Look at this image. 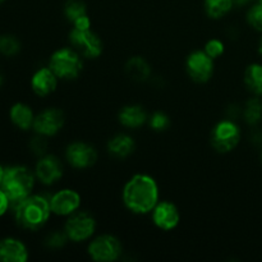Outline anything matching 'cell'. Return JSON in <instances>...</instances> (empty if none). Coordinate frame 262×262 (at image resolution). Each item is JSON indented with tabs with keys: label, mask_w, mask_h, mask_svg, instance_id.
Returning <instances> with one entry per match:
<instances>
[{
	"label": "cell",
	"mask_w": 262,
	"mask_h": 262,
	"mask_svg": "<svg viewBox=\"0 0 262 262\" xmlns=\"http://www.w3.org/2000/svg\"><path fill=\"white\" fill-rule=\"evenodd\" d=\"M3 84V77H2V74H0V86H2Z\"/></svg>",
	"instance_id": "d590c367"
},
{
	"label": "cell",
	"mask_w": 262,
	"mask_h": 262,
	"mask_svg": "<svg viewBox=\"0 0 262 262\" xmlns=\"http://www.w3.org/2000/svg\"><path fill=\"white\" fill-rule=\"evenodd\" d=\"M245 119L248 124L256 125L262 120V100L251 99L245 107Z\"/></svg>",
	"instance_id": "603a6c76"
},
{
	"label": "cell",
	"mask_w": 262,
	"mask_h": 262,
	"mask_svg": "<svg viewBox=\"0 0 262 262\" xmlns=\"http://www.w3.org/2000/svg\"><path fill=\"white\" fill-rule=\"evenodd\" d=\"M50 69L59 78H77L82 71V60L78 51L72 49H60L55 51L50 59Z\"/></svg>",
	"instance_id": "277c9868"
},
{
	"label": "cell",
	"mask_w": 262,
	"mask_h": 262,
	"mask_svg": "<svg viewBox=\"0 0 262 262\" xmlns=\"http://www.w3.org/2000/svg\"><path fill=\"white\" fill-rule=\"evenodd\" d=\"M46 141L42 137H36L31 141V148L37 155H42L46 150Z\"/></svg>",
	"instance_id": "f546056e"
},
{
	"label": "cell",
	"mask_w": 262,
	"mask_h": 262,
	"mask_svg": "<svg viewBox=\"0 0 262 262\" xmlns=\"http://www.w3.org/2000/svg\"><path fill=\"white\" fill-rule=\"evenodd\" d=\"M15 219L22 228L38 229L50 216V202L42 196H28L14 206Z\"/></svg>",
	"instance_id": "7a4b0ae2"
},
{
	"label": "cell",
	"mask_w": 262,
	"mask_h": 262,
	"mask_svg": "<svg viewBox=\"0 0 262 262\" xmlns=\"http://www.w3.org/2000/svg\"><path fill=\"white\" fill-rule=\"evenodd\" d=\"M9 205H10V202H9V200H8L7 194H5L4 192H3V189L0 188V216H2V215H4V212L7 211L8 207H9Z\"/></svg>",
	"instance_id": "1f68e13d"
},
{
	"label": "cell",
	"mask_w": 262,
	"mask_h": 262,
	"mask_svg": "<svg viewBox=\"0 0 262 262\" xmlns=\"http://www.w3.org/2000/svg\"><path fill=\"white\" fill-rule=\"evenodd\" d=\"M146 119H147V115H146L145 110L137 105L125 106L119 114L120 123L129 128L141 127L146 122Z\"/></svg>",
	"instance_id": "e0dca14e"
},
{
	"label": "cell",
	"mask_w": 262,
	"mask_h": 262,
	"mask_svg": "<svg viewBox=\"0 0 262 262\" xmlns=\"http://www.w3.org/2000/svg\"><path fill=\"white\" fill-rule=\"evenodd\" d=\"M241 140V130L232 120L217 123L211 133V143L219 152H229Z\"/></svg>",
	"instance_id": "5b68a950"
},
{
	"label": "cell",
	"mask_w": 262,
	"mask_h": 262,
	"mask_svg": "<svg viewBox=\"0 0 262 262\" xmlns=\"http://www.w3.org/2000/svg\"><path fill=\"white\" fill-rule=\"evenodd\" d=\"M67 238H68L67 233L66 234H63V233H54V234L49 237L48 245L51 246V247H61L67 242Z\"/></svg>",
	"instance_id": "f1b7e54d"
},
{
	"label": "cell",
	"mask_w": 262,
	"mask_h": 262,
	"mask_svg": "<svg viewBox=\"0 0 262 262\" xmlns=\"http://www.w3.org/2000/svg\"><path fill=\"white\" fill-rule=\"evenodd\" d=\"M107 150L115 158H127L135 150V141L127 135L115 136L107 145Z\"/></svg>",
	"instance_id": "ac0fdd59"
},
{
	"label": "cell",
	"mask_w": 262,
	"mask_h": 262,
	"mask_svg": "<svg viewBox=\"0 0 262 262\" xmlns=\"http://www.w3.org/2000/svg\"><path fill=\"white\" fill-rule=\"evenodd\" d=\"M258 51H260V54L262 55V38H261V41H260V46H258Z\"/></svg>",
	"instance_id": "e575fe53"
},
{
	"label": "cell",
	"mask_w": 262,
	"mask_h": 262,
	"mask_svg": "<svg viewBox=\"0 0 262 262\" xmlns=\"http://www.w3.org/2000/svg\"><path fill=\"white\" fill-rule=\"evenodd\" d=\"M245 82L251 92L261 96L262 95V66L251 64L245 72Z\"/></svg>",
	"instance_id": "44dd1931"
},
{
	"label": "cell",
	"mask_w": 262,
	"mask_h": 262,
	"mask_svg": "<svg viewBox=\"0 0 262 262\" xmlns=\"http://www.w3.org/2000/svg\"><path fill=\"white\" fill-rule=\"evenodd\" d=\"M89 253L92 260L99 262L115 261L122 253L120 242L113 235H101L91 242Z\"/></svg>",
	"instance_id": "52a82bcc"
},
{
	"label": "cell",
	"mask_w": 262,
	"mask_h": 262,
	"mask_svg": "<svg viewBox=\"0 0 262 262\" xmlns=\"http://www.w3.org/2000/svg\"><path fill=\"white\" fill-rule=\"evenodd\" d=\"M27 257V248L20 241L7 238L0 242V261L25 262Z\"/></svg>",
	"instance_id": "9a60e30c"
},
{
	"label": "cell",
	"mask_w": 262,
	"mask_h": 262,
	"mask_svg": "<svg viewBox=\"0 0 262 262\" xmlns=\"http://www.w3.org/2000/svg\"><path fill=\"white\" fill-rule=\"evenodd\" d=\"M66 17L72 23L86 15V4L82 0H68L66 4Z\"/></svg>",
	"instance_id": "cb8c5ba5"
},
{
	"label": "cell",
	"mask_w": 262,
	"mask_h": 262,
	"mask_svg": "<svg viewBox=\"0 0 262 262\" xmlns=\"http://www.w3.org/2000/svg\"><path fill=\"white\" fill-rule=\"evenodd\" d=\"M96 229V222L94 217L87 212L72 215L66 224V233L69 239L74 242L86 241L94 234Z\"/></svg>",
	"instance_id": "ba28073f"
},
{
	"label": "cell",
	"mask_w": 262,
	"mask_h": 262,
	"mask_svg": "<svg viewBox=\"0 0 262 262\" xmlns=\"http://www.w3.org/2000/svg\"><path fill=\"white\" fill-rule=\"evenodd\" d=\"M4 173H5V170L2 168V165H0V184H2L3 178H4Z\"/></svg>",
	"instance_id": "836d02e7"
},
{
	"label": "cell",
	"mask_w": 262,
	"mask_h": 262,
	"mask_svg": "<svg viewBox=\"0 0 262 262\" xmlns=\"http://www.w3.org/2000/svg\"><path fill=\"white\" fill-rule=\"evenodd\" d=\"M33 174L23 166H13L5 170L0 188L7 194L12 205L19 204L22 200L30 196L33 188Z\"/></svg>",
	"instance_id": "3957f363"
},
{
	"label": "cell",
	"mask_w": 262,
	"mask_h": 262,
	"mask_svg": "<svg viewBox=\"0 0 262 262\" xmlns=\"http://www.w3.org/2000/svg\"><path fill=\"white\" fill-rule=\"evenodd\" d=\"M247 20L255 30L262 32V3L258 2L248 10Z\"/></svg>",
	"instance_id": "484cf974"
},
{
	"label": "cell",
	"mask_w": 262,
	"mask_h": 262,
	"mask_svg": "<svg viewBox=\"0 0 262 262\" xmlns=\"http://www.w3.org/2000/svg\"><path fill=\"white\" fill-rule=\"evenodd\" d=\"M125 72L132 79L142 82L150 77L151 69L145 59L140 58V56H135V58L128 60L127 66H125Z\"/></svg>",
	"instance_id": "d6986e66"
},
{
	"label": "cell",
	"mask_w": 262,
	"mask_h": 262,
	"mask_svg": "<svg viewBox=\"0 0 262 262\" xmlns=\"http://www.w3.org/2000/svg\"><path fill=\"white\" fill-rule=\"evenodd\" d=\"M258 2H260V3H262V0H258Z\"/></svg>",
	"instance_id": "f35d334b"
},
{
	"label": "cell",
	"mask_w": 262,
	"mask_h": 262,
	"mask_svg": "<svg viewBox=\"0 0 262 262\" xmlns=\"http://www.w3.org/2000/svg\"><path fill=\"white\" fill-rule=\"evenodd\" d=\"M31 83L38 96H46L55 90L56 76L50 68H42L33 74Z\"/></svg>",
	"instance_id": "2e32d148"
},
{
	"label": "cell",
	"mask_w": 262,
	"mask_h": 262,
	"mask_svg": "<svg viewBox=\"0 0 262 262\" xmlns=\"http://www.w3.org/2000/svg\"><path fill=\"white\" fill-rule=\"evenodd\" d=\"M234 2V4H238V5H243V4H247L250 0H233Z\"/></svg>",
	"instance_id": "d6a6232c"
},
{
	"label": "cell",
	"mask_w": 262,
	"mask_h": 262,
	"mask_svg": "<svg viewBox=\"0 0 262 262\" xmlns=\"http://www.w3.org/2000/svg\"><path fill=\"white\" fill-rule=\"evenodd\" d=\"M19 50V42L13 36H4L0 38V53L4 55H14Z\"/></svg>",
	"instance_id": "d4e9b609"
},
{
	"label": "cell",
	"mask_w": 262,
	"mask_h": 262,
	"mask_svg": "<svg viewBox=\"0 0 262 262\" xmlns=\"http://www.w3.org/2000/svg\"><path fill=\"white\" fill-rule=\"evenodd\" d=\"M81 205V197L72 189H63L54 194L50 200L51 212L60 216L72 215Z\"/></svg>",
	"instance_id": "7c38bea8"
},
{
	"label": "cell",
	"mask_w": 262,
	"mask_h": 262,
	"mask_svg": "<svg viewBox=\"0 0 262 262\" xmlns=\"http://www.w3.org/2000/svg\"><path fill=\"white\" fill-rule=\"evenodd\" d=\"M36 176L43 184L55 183L63 176L60 161L53 155L43 156L36 165Z\"/></svg>",
	"instance_id": "5bb4252c"
},
{
	"label": "cell",
	"mask_w": 262,
	"mask_h": 262,
	"mask_svg": "<svg viewBox=\"0 0 262 262\" xmlns=\"http://www.w3.org/2000/svg\"><path fill=\"white\" fill-rule=\"evenodd\" d=\"M205 53L211 59H216L224 53V43L219 40H210L205 46Z\"/></svg>",
	"instance_id": "4316f807"
},
{
	"label": "cell",
	"mask_w": 262,
	"mask_h": 262,
	"mask_svg": "<svg viewBox=\"0 0 262 262\" xmlns=\"http://www.w3.org/2000/svg\"><path fill=\"white\" fill-rule=\"evenodd\" d=\"M261 161H262V152H261Z\"/></svg>",
	"instance_id": "74e56055"
},
{
	"label": "cell",
	"mask_w": 262,
	"mask_h": 262,
	"mask_svg": "<svg viewBox=\"0 0 262 262\" xmlns=\"http://www.w3.org/2000/svg\"><path fill=\"white\" fill-rule=\"evenodd\" d=\"M72 45L76 51L81 53L86 58H97L102 51V43L99 36L91 30H77L73 28L69 35Z\"/></svg>",
	"instance_id": "8992f818"
},
{
	"label": "cell",
	"mask_w": 262,
	"mask_h": 262,
	"mask_svg": "<svg viewBox=\"0 0 262 262\" xmlns=\"http://www.w3.org/2000/svg\"><path fill=\"white\" fill-rule=\"evenodd\" d=\"M3 2H4V0H0V4H2V3H3Z\"/></svg>",
	"instance_id": "8d00e7d4"
},
{
	"label": "cell",
	"mask_w": 262,
	"mask_h": 262,
	"mask_svg": "<svg viewBox=\"0 0 262 262\" xmlns=\"http://www.w3.org/2000/svg\"><path fill=\"white\" fill-rule=\"evenodd\" d=\"M123 200L128 209L136 214H147L158 205V184L145 174L135 176L124 187Z\"/></svg>",
	"instance_id": "6da1fadb"
},
{
	"label": "cell",
	"mask_w": 262,
	"mask_h": 262,
	"mask_svg": "<svg viewBox=\"0 0 262 262\" xmlns=\"http://www.w3.org/2000/svg\"><path fill=\"white\" fill-rule=\"evenodd\" d=\"M152 220L158 228L163 230H171L178 225L179 212L176 205L170 202H160L155 206Z\"/></svg>",
	"instance_id": "4fadbf2b"
},
{
	"label": "cell",
	"mask_w": 262,
	"mask_h": 262,
	"mask_svg": "<svg viewBox=\"0 0 262 262\" xmlns=\"http://www.w3.org/2000/svg\"><path fill=\"white\" fill-rule=\"evenodd\" d=\"M151 127L155 130H164L169 125V118L164 113H155L150 120Z\"/></svg>",
	"instance_id": "83f0119b"
},
{
	"label": "cell",
	"mask_w": 262,
	"mask_h": 262,
	"mask_svg": "<svg viewBox=\"0 0 262 262\" xmlns=\"http://www.w3.org/2000/svg\"><path fill=\"white\" fill-rule=\"evenodd\" d=\"M10 119L17 127L20 129H28L31 125H33V113L27 105L15 104L10 110Z\"/></svg>",
	"instance_id": "ffe728a7"
},
{
	"label": "cell",
	"mask_w": 262,
	"mask_h": 262,
	"mask_svg": "<svg viewBox=\"0 0 262 262\" xmlns=\"http://www.w3.org/2000/svg\"><path fill=\"white\" fill-rule=\"evenodd\" d=\"M73 25L74 28H77V30H90V27H91V22H90V18L87 17V14L74 20Z\"/></svg>",
	"instance_id": "4dcf8cb0"
},
{
	"label": "cell",
	"mask_w": 262,
	"mask_h": 262,
	"mask_svg": "<svg viewBox=\"0 0 262 262\" xmlns=\"http://www.w3.org/2000/svg\"><path fill=\"white\" fill-rule=\"evenodd\" d=\"M234 5L233 0H205V10L207 15L214 19L224 17Z\"/></svg>",
	"instance_id": "7402d4cb"
},
{
	"label": "cell",
	"mask_w": 262,
	"mask_h": 262,
	"mask_svg": "<svg viewBox=\"0 0 262 262\" xmlns=\"http://www.w3.org/2000/svg\"><path fill=\"white\" fill-rule=\"evenodd\" d=\"M214 59L205 51H194L187 59V71L193 81L204 83L211 78L214 73Z\"/></svg>",
	"instance_id": "9c48e42d"
},
{
	"label": "cell",
	"mask_w": 262,
	"mask_h": 262,
	"mask_svg": "<svg viewBox=\"0 0 262 262\" xmlns=\"http://www.w3.org/2000/svg\"><path fill=\"white\" fill-rule=\"evenodd\" d=\"M64 124L63 112L58 109H48L40 113L33 120V128L41 136H54Z\"/></svg>",
	"instance_id": "30bf717a"
},
{
	"label": "cell",
	"mask_w": 262,
	"mask_h": 262,
	"mask_svg": "<svg viewBox=\"0 0 262 262\" xmlns=\"http://www.w3.org/2000/svg\"><path fill=\"white\" fill-rule=\"evenodd\" d=\"M67 160L74 168H89L96 163L97 154L95 148L87 143L74 142L67 148Z\"/></svg>",
	"instance_id": "8fae6325"
}]
</instances>
